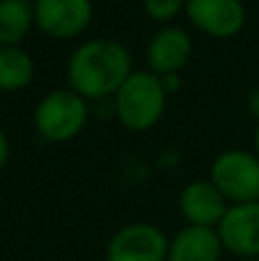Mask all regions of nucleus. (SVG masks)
<instances>
[{
  "mask_svg": "<svg viewBox=\"0 0 259 261\" xmlns=\"http://www.w3.org/2000/svg\"><path fill=\"white\" fill-rule=\"evenodd\" d=\"M67 87L87 101H110L122 83L131 76V50L117 39L92 37L73 48L67 58Z\"/></svg>",
  "mask_w": 259,
  "mask_h": 261,
  "instance_id": "f257e3e1",
  "label": "nucleus"
},
{
  "mask_svg": "<svg viewBox=\"0 0 259 261\" xmlns=\"http://www.w3.org/2000/svg\"><path fill=\"white\" fill-rule=\"evenodd\" d=\"M170 92L165 83L149 69H133L110 99L117 122L131 133L151 130L163 119Z\"/></svg>",
  "mask_w": 259,
  "mask_h": 261,
  "instance_id": "f03ea898",
  "label": "nucleus"
},
{
  "mask_svg": "<svg viewBox=\"0 0 259 261\" xmlns=\"http://www.w3.org/2000/svg\"><path fill=\"white\" fill-rule=\"evenodd\" d=\"M90 122V101L83 99L71 87L53 90L37 101L32 110L35 130L53 144L71 142L85 130Z\"/></svg>",
  "mask_w": 259,
  "mask_h": 261,
  "instance_id": "7ed1b4c3",
  "label": "nucleus"
},
{
  "mask_svg": "<svg viewBox=\"0 0 259 261\" xmlns=\"http://www.w3.org/2000/svg\"><path fill=\"white\" fill-rule=\"evenodd\" d=\"M209 179L229 204L259 199V156L248 149H227L214 158Z\"/></svg>",
  "mask_w": 259,
  "mask_h": 261,
  "instance_id": "20e7f679",
  "label": "nucleus"
},
{
  "mask_svg": "<svg viewBox=\"0 0 259 261\" xmlns=\"http://www.w3.org/2000/svg\"><path fill=\"white\" fill-rule=\"evenodd\" d=\"M35 28L55 41H71L85 35L94 18L92 0H32Z\"/></svg>",
  "mask_w": 259,
  "mask_h": 261,
  "instance_id": "39448f33",
  "label": "nucleus"
},
{
  "mask_svg": "<svg viewBox=\"0 0 259 261\" xmlns=\"http://www.w3.org/2000/svg\"><path fill=\"white\" fill-rule=\"evenodd\" d=\"M170 239L151 222H131L110 236L106 261H168Z\"/></svg>",
  "mask_w": 259,
  "mask_h": 261,
  "instance_id": "423d86ee",
  "label": "nucleus"
},
{
  "mask_svg": "<svg viewBox=\"0 0 259 261\" xmlns=\"http://www.w3.org/2000/svg\"><path fill=\"white\" fill-rule=\"evenodd\" d=\"M184 16L209 39H232L248 21L243 0H188Z\"/></svg>",
  "mask_w": 259,
  "mask_h": 261,
  "instance_id": "0eeeda50",
  "label": "nucleus"
},
{
  "mask_svg": "<svg viewBox=\"0 0 259 261\" xmlns=\"http://www.w3.org/2000/svg\"><path fill=\"white\" fill-rule=\"evenodd\" d=\"M193 55V39L188 35L186 28L170 23V25H161L159 30L151 35L145 48L147 69L154 71L156 76H177L186 69Z\"/></svg>",
  "mask_w": 259,
  "mask_h": 261,
  "instance_id": "6e6552de",
  "label": "nucleus"
},
{
  "mask_svg": "<svg viewBox=\"0 0 259 261\" xmlns=\"http://www.w3.org/2000/svg\"><path fill=\"white\" fill-rule=\"evenodd\" d=\"M223 248L239 259L259 257V199L229 204L225 218L216 227Z\"/></svg>",
  "mask_w": 259,
  "mask_h": 261,
  "instance_id": "1a4fd4ad",
  "label": "nucleus"
},
{
  "mask_svg": "<svg viewBox=\"0 0 259 261\" xmlns=\"http://www.w3.org/2000/svg\"><path fill=\"white\" fill-rule=\"evenodd\" d=\"M229 208L225 195L211 184V179H195L179 193V211L195 227H218Z\"/></svg>",
  "mask_w": 259,
  "mask_h": 261,
  "instance_id": "9d476101",
  "label": "nucleus"
},
{
  "mask_svg": "<svg viewBox=\"0 0 259 261\" xmlns=\"http://www.w3.org/2000/svg\"><path fill=\"white\" fill-rule=\"evenodd\" d=\"M225 248L216 227L188 225L170 239L168 261H220Z\"/></svg>",
  "mask_w": 259,
  "mask_h": 261,
  "instance_id": "9b49d317",
  "label": "nucleus"
},
{
  "mask_svg": "<svg viewBox=\"0 0 259 261\" xmlns=\"http://www.w3.org/2000/svg\"><path fill=\"white\" fill-rule=\"evenodd\" d=\"M35 28L32 0H0V46H21Z\"/></svg>",
  "mask_w": 259,
  "mask_h": 261,
  "instance_id": "f8f14e48",
  "label": "nucleus"
},
{
  "mask_svg": "<svg viewBox=\"0 0 259 261\" xmlns=\"http://www.w3.org/2000/svg\"><path fill=\"white\" fill-rule=\"evenodd\" d=\"M35 60L23 46H0V92H21L35 81Z\"/></svg>",
  "mask_w": 259,
  "mask_h": 261,
  "instance_id": "ddd939ff",
  "label": "nucleus"
},
{
  "mask_svg": "<svg viewBox=\"0 0 259 261\" xmlns=\"http://www.w3.org/2000/svg\"><path fill=\"white\" fill-rule=\"evenodd\" d=\"M186 3L188 0H142V7L151 21L159 25H170L186 12Z\"/></svg>",
  "mask_w": 259,
  "mask_h": 261,
  "instance_id": "4468645a",
  "label": "nucleus"
},
{
  "mask_svg": "<svg viewBox=\"0 0 259 261\" xmlns=\"http://www.w3.org/2000/svg\"><path fill=\"white\" fill-rule=\"evenodd\" d=\"M7 161H9V138L5 133V128L0 126V170L7 165Z\"/></svg>",
  "mask_w": 259,
  "mask_h": 261,
  "instance_id": "2eb2a0df",
  "label": "nucleus"
},
{
  "mask_svg": "<svg viewBox=\"0 0 259 261\" xmlns=\"http://www.w3.org/2000/svg\"><path fill=\"white\" fill-rule=\"evenodd\" d=\"M248 106H250V113L255 115V117H259V90H255L250 94V101H248Z\"/></svg>",
  "mask_w": 259,
  "mask_h": 261,
  "instance_id": "dca6fc26",
  "label": "nucleus"
},
{
  "mask_svg": "<svg viewBox=\"0 0 259 261\" xmlns=\"http://www.w3.org/2000/svg\"><path fill=\"white\" fill-rule=\"evenodd\" d=\"M252 142H255V153L259 156V124H257V128H255V138H252Z\"/></svg>",
  "mask_w": 259,
  "mask_h": 261,
  "instance_id": "f3484780",
  "label": "nucleus"
},
{
  "mask_svg": "<svg viewBox=\"0 0 259 261\" xmlns=\"http://www.w3.org/2000/svg\"><path fill=\"white\" fill-rule=\"evenodd\" d=\"M239 261H259V257H255V259H239Z\"/></svg>",
  "mask_w": 259,
  "mask_h": 261,
  "instance_id": "a211bd4d",
  "label": "nucleus"
}]
</instances>
